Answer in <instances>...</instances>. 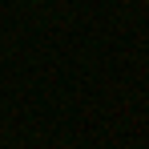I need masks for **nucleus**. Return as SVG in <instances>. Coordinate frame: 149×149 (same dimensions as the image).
<instances>
[{
  "instance_id": "obj_1",
  "label": "nucleus",
  "mask_w": 149,
  "mask_h": 149,
  "mask_svg": "<svg viewBox=\"0 0 149 149\" xmlns=\"http://www.w3.org/2000/svg\"><path fill=\"white\" fill-rule=\"evenodd\" d=\"M36 4H40V0H36Z\"/></svg>"
}]
</instances>
